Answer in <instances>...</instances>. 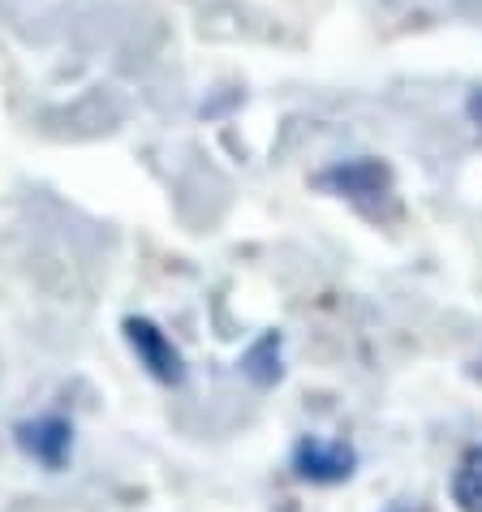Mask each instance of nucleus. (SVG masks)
<instances>
[{"mask_svg":"<svg viewBox=\"0 0 482 512\" xmlns=\"http://www.w3.org/2000/svg\"><path fill=\"white\" fill-rule=\"evenodd\" d=\"M18 448L26 452L31 461H39L44 469H65L69 465V452H74V426L61 414H44V418H31V422H18Z\"/></svg>","mask_w":482,"mask_h":512,"instance_id":"obj_4","label":"nucleus"},{"mask_svg":"<svg viewBox=\"0 0 482 512\" xmlns=\"http://www.w3.org/2000/svg\"><path fill=\"white\" fill-rule=\"evenodd\" d=\"M241 375H246L254 388H272L280 379V332H263L241 358Z\"/></svg>","mask_w":482,"mask_h":512,"instance_id":"obj_6","label":"nucleus"},{"mask_svg":"<svg viewBox=\"0 0 482 512\" xmlns=\"http://www.w3.org/2000/svg\"><path fill=\"white\" fill-rule=\"evenodd\" d=\"M315 186L332 190L340 198H349V203L362 207L366 216H384V207L396 203L392 168L379 164V160H345V164H332L328 173L315 177Z\"/></svg>","mask_w":482,"mask_h":512,"instance_id":"obj_1","label":"nucleus"},{"mask_svg":"<svg viewBox=\"0 0 482 512\" xmlns=\"http://www.w3.org/2000/svg\"><path fill=\"white\" fill-rule=\"evenodd\" d=\"M392 512H409V508H392Z\"/></svg>","mask_w":482,"mask_h":512,"instance_id":"obj_7","label":"nucleus"},{"mask_svg":"<svg viewBox=\"0 0 482 512\" xmlns=\"http://www.w3.org/2000/svg\"><path fill=\"white\" fill-rule=\"evenodd\" d=\"M353 469H358V452H353L345 439L306 435L302 444L293 448V474L302 478V482H315V487H332V482H345Z\"/></svg>","mask_w":482,"mask_h":512,"instance_id":"obj_3","label":"nucleus"},{"mask_svg":"<svg viewBox=\"0 0 482 512\" xmlns=\"http://www.w3.org/2000/svg\"><path fill=\"white\" fill-rule=\"evenodd\" d=\"M121 332H125V340H130L138 366H143V371L155 383H168V388H177V383L186 379V358H181V349L151 319H125Z\"/></svg>","mask_w":482,"mask_h":512,"instance_id":"obj_2","label":"nucleus"},{"mask_svg":"<svg viewBox=\"0 0 482 512\" xmlns=\"http://www.w3.org/2000/svg\"><path fill=\"white\" fill-rule=\"evenodd\" d=\"M452 504L461 512H482V444L465 448L452 469Z\"/></svg>","mask_w":482,"mask_h":512,"instance_id":"obj_5","label":"nucleus"}]
</instances>
